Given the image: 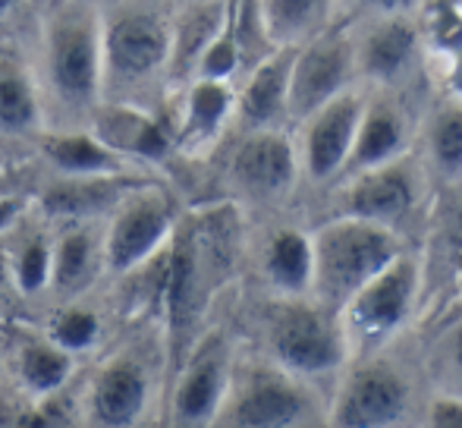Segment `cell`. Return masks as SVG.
<instances>
[{"mask_svg": "<svg viewBox=\"0 0 462 428\" xmlns=\"http://www.w3.org/2000/svg\"><path fill=\"white\" fill-rule=\"evenodd\" d=\"M42 129L86 126L101 105V4L57 0L42 10L35 63Z\"/></svg>", "mask_w": 462, "mask_h": 428, "instance_id": "1", "label": "cell"}, {"mask_svg": "<svg viewBox=\"0 0 462 428\" xmlns=\"http://www.w3.org/2000/svg\"><path fill=\"white\" fill-rule=\"evenodd\" d=\"M171 32L173 10L164 0L101 4V101L148 105V88L167 82Z\"/></svg>", "mask_w": 462, "mask_h": 428, "instance_id": "2", "label": "cell"}, {"mask_svg": "<svg viewBox=\"0 0 462 428\" xmlns=\"http://www.w3.org/2000/svg\"><path fill=\"white\" fill-rule=\"evenodd\" d=\"M396 256V237L381 220L359 214L330 220L311 237V290L324 306H343Z\"/></svg>", "mask_w": 462, "mask_h": 428, "instance_id": "3", "label": "cell"}, {"mask_svg": "<svg viewBox=\"0 0 462 428\" xmlns=\"http://www.w3.org/2000/svg\"><path fill=\"white\" fill-rule=\"evenodd\" d=\"M171 192L154 183L129 186L101 220L104 274L120 277L161 252L177 227Z\"/></svg>", "mask_w": 462, "mask_h": 428, "instance_id": "4", "label": "cell"}, {"mask_svg": "<svg viewBox=\"0 0 462 428\" xmlns=\"http://www.w3.org/2000/svg\"><path fill=\"white\" fill-rule=\"evenodd\" d=\"M309 416V397L296 375L264 362H233L226 394L214 425L233 428H286Z\"/></svg>", "mask_w": 462, "mask_h": 428, "instance_id": "5", "label": "cell"}, {"mask_svg": "<svg viewBox=\"0 0 462 428\" xmlns=\"http://www.w3.org/2000/svg\"><path fill=\"white\" fill-rule=\"evenodd\" d=\"M415 284H419V271H415L412 258L396 256L390 265H383L340 306L343 343H353L362 353L381 347L406 321L415 300Z\"/></svg>", "mask_w": 462, "mask_h": 428, "instance_id": "6", "label": "cell"}, {"mask_svg": "<svg viewBox=\"0 0 462 428\" xmlns=\"http://www.w3.org/2000/svg\"><path fill=\"white\" fill-rule=\"evenodd\" d=\"M152 406V368L139 353H110L88 375L76 404V419L97 428L139 425Z\"/></svg>", "mask_w": 462, "mask_h": 428, "instance_id": "7", "label": "cell"}, {"mask_svg": "<svg viewBox=\"0 0 462 428\" xmlns=\"http://www.w3.org/2000/svg\"><path fill=\"white\" fill-rule=\"evenodd\" d=\"M268 347L274 362L296 378L334 372L343 362L346 343L343 330L328 319L324 309L290 302L280 306L268 321Z\"/></svg>", "mask_w": 462, "mask_h": 428, "instance_id": "8", "label": "cell"}, {"mask_svg": "<svg viewBox=\"0 0 462 428\" xmlns=\"http://www.w3.org/2000/svg\"><path fill=\"white\" fill-rule=\"evenodd\" d=\"M233 356L224 337H199L173 368V385L167 394V416L173 425H214L220 400L230 381Z\"/></svg>", "mask_w": 462, "mask_h": 428, "instance_id": "9", "label": "cell"}, {"mask_svg": "<svg viewBox=\"0 0 462 428\" xmlns=\"http://www.w3.org/2000/svg\"><path fill=\"white\" fill-rule=\"evenodd\" d=\"M356 67L353 44L343 35L311 38L305 48H296L286 88V116L309 120L324 101L340 95Z\"/></svg>", "mask_w": 462, "mask_h": 428, "instance_id": "10", "label": "cell"}, {"mask_svg": "<svg viewBox=\"0 0 462 428\" xmlns=\"http://www.w3.org/2000/svg\"><path fill=\"white\" fill-rule=\"evenodd\" d=\"M88 129L129 164H164L173 152V126H167L154 107L133 101H101L86 123Z\"/></svg>", "mask_w": 462, "mask_h": 428, "instance_id": "11", "label": "cell"}, {"mask_svg": "<svg viewBox=\"0 0 462 428\" xmlns=\"http://www.w3.org/2000/svg\"><path fill=\"white\" fill-rule=\"evenodd\" d=\"M409 406V387L393 368L368 366L356 368L340 385L330 410V423L346 428H381L393 425L406 416Z\"/></svg>", "mask_w": 462, "mask_h": 428, "instance_id": "12", "label": "cell"}, {"mask_svg": "<svg viewBox=\"0 0 462 428\" xmlns=\"http://www.w3.org/2000/svg\"><path fill=\"white\" fill-rule=\"evenodd\" d=\"M104 220V218H101ZM101 220H67L51 239V281L48 296L57 302L88 296L104 277Z\"/></svg>", "mask_w": 462, "mask_h": 428, "instance_id": "13", "label": "cell"}, {"mask_svg": "<svg viewBox=\"0 0 462 428\" xmlns=\"http://www.w3.org/2000/svg\"><path fill=\"white\" fill-rule=\"evenodd\" d=\"M362 95L343 88L330 101H324L305 123V145H302V164L311 180H328L337 171L346 167L349 148H353L356 129L362 116Z\"/></svg>", "mask_w": 462, "mask_h": 428, "instance_id": "14", "label": "cell"}, {"mask_svg": "<svg viewBox=\"0 0 462 428\" xmlns=\"http://www.w3.org/2000/svg\"><path fill=\"white\" fill-rule=\"evenodd\" d=\"M296 148L280 129H252L230 161V177L239 190L258 199H277L296 180Z\"/></svg>", "mask_w": 462, "mask_h": 428, "instance_id": "15", "label": "cell"}, {"mask_svg": "<svg viewBox=\"0 0 462 428\" xmlns=\"http://www.w3.org/2000/svg\"><path fill=\"white\" fill-rule=\"evenodd\" d=\"M236 110V92L224 79H189L173 123V142L183 152H205Z\"/></svg>", "mask_w": 462, "mask_h": 428, "instance_id": "16", "label": "cell"}, {"mask_svg": "<svg viewBox=\"0 0 462 428\" xmlns=\"http://www.w3.org/2000/svg\"><path fill=\"white\" fill-rule=\"evenodd\" d=\"M38 152L60 177H123L133 171V164L110 152L88 126L42 129Z\"/></svg>", "mask_w": 462, "mask_h": 428, "instance_id": "17", "label": "cell"}, {"mask_svg": "<svg viewBox=\"0 0 462 428\" xmlns=\"http://www.w3.org/2000/svg\"><path fill=\"white\" fill-rule=\"evenodd\" d=\"M126 173L123 177H60L35 199V209L51 224L67 220H101L116 205V199L129 190Z\"/></svg>", "mask_w": 462, "mask_h": 428, "instance_id": "18", "label": "cell"}, {"mask_svg": "<svg viewBox=\"0 0 462 428\" xmlns=\"http://www.w3.org/2000/svg\"><path fill=\"white\" fill-rule=\"evenodd\" d=\"M412 196L415 183L409 167L402 161L390 158L383 164L359 171V180L349 190V214L390 224L393 218H402L412 209Z\"/></svg>", "mask_w": 462, "mask_h": 428, "instance_id": "19", "label": "cell"}, {"mask_svg": "<svg viewBox=\"0 0 462 428\" xmlns=\"http://www.w3.org/2000/svg\"><path fill=\"white\" fill-rule=\"evenodd\" d=\"M230 0H195V4L173 10L171 32V63H167V82H186L195 76L199 57L211 44L226 19Z\"/></svg>", "mask_w": 462, "mask_h": 428, "instance_id": "20", "label": "cell"}, {"mask_svg": "<svg viewBox=\"0 0 462 428\" xmlns=\"http://www.w3.org/2000/svg\"><path fill=\"white\" fill-rule=\"evenodd\" d=\"M292 54H296V48H274L268 57H262L245 79L243 92L236 95V110L249 129L274 126L280 116H286Z\"/></svg>", "mask_w": 462, "mask_h": 428, "instance_id": "21", "label": "cell"}, {"mask_svg": "<svg viewBox=\"0 0 462 428\" xmlns=\"http://www.w3.org/2000/svg\"><path fill=\"white\" fill-rule=\"evenodd\" d=\"M73 362L76 356L57 347L48 334H29L19 340L16 353H13V375L25 397L44 400L57 391H67L76 368Z\"/></svg>", "mask_w": 462, "mask_h": 428, "instance_id": "22", "label": "cell"}, {"mask_svg": "<svg viewBox=\"0 0 462 428\" xmlns=\"http://www.w3.org/2000/svg\"><path fill=\"white\" fill-rule=\"evenodd\" d=\"M415 29L400 13H390L387 19L371 25L359 44H353V57L359 70L371 79H396L409 67L415 54Z\"/></svg>", "mask_w": 462, "mask_h": 428, "instance_id": "23", "label": "cell"}, {"mask_svg": "<svg viewBox=\"0 0 462 428\" xmlns=\"http://www.w3.org/2000/svg\"><path fill=\"white\" fill-rule=\"evenodd\" d=\"M402 139H406V126H402L400 110L390 105V101H374V105L362 107L359 129H356L346 167H353L359 173L365 167L383 164V161L400 154Z\"/></svg>", "mask_w": 462, "mask_h": 428, "instance_id": "24", "label": "cell"}, {"mask_svg": "<svg viewBox=\"0 0 462 428\" xmlns=\"http://www.w3.org/2000/svg\"><path fill=\"white\" fill-rule=\"evenodd\" d=\"M42 101L32 70L0 57V133H42Z\"/></svg>", "mask_w": 462, "mask_h": 428, "instance_id": "25", "label": "cell"}, {"mask_svg": "<svg viewBox=\"0 0 462 428\" xmlns=\"http://www.w3.org/2000/svg\"><path fill=\"white\" fill-rule=\"evenodd\" d=\"M264 277L286 296L311 290V237L299 230H277L264 249Z\"/></svg>", "mask_w": 462, "mask_h": 428, "instance_id": "26", "label": "cell"}, {"mask_svg": "<svg viewBox=\"0 0 462 428\" xmlns=\"http://www.w3.org/2000/svg\"><path fill=\"white\" fill-rule=\"evenodd\" d=\"M262 32L274 48H296L318 29L328 0H255Z\"/></svg>", "mask_w": 462, "mask_h": 428, "instance_id": "27", "label": "cell"}, {"mask_svg": "<svg viewBox=\"0 0 462 428\" xmlns=\"http://www.w3.org/2000/svg\"><path fill=\"white\" fill-rule=\"evenodd\" d=\"M44 334H48L57 347L67 349V353L82 356V353H92L97 343H101L104 319L95 306H88L86 296H76V300L57 302Z\"/></svg>", "mask_w": 462, "mask_h": 428, "instance_id": "28", "label": "cell"}, {"mask_svg": "<svg viewBox=\"0 0 462 428\" xmlns=\"http://www.w3.org/2000/svg\"><path fill=\"white\" fill-rule=\"evenodd\" d=\"M51 239L54 233L32 230L13 246L10 252H4L6 258V274H10V287L19 296H44L51 281Z\"/></svg>", "mask_w": 462, "mask_h": 428, "instance_id": "29", "label": "cell"}, {"mask_svg": "<svg viewBox=\"0 0 462 428\" xmlns=\"http://www.w3.org/2000/svg\"><path fill=\"white\" fill-rule=\"evenodd\" d=\"M243 54H239V42L236 32H233V0L226 6V19L220 25V32L211 38V44L205 48V54L199 57V67H195L192 79H224L230 82L236 76Z\"/></svg>", "mask_w": 462, "mask_h": 428, "instance_id": "30", "label": "cell"}, {"mask_svg": "<svg viewBox=\"0 0 462 428\" xmlns=\"http://www.w3.org/2000/svg\"><path fill=\"white\" fill-rule=\"evenodd\" d=\"M431 154L444 173H462V101H450L431 120Z\"/></svg>", "mask_w": 462, "mask_h": 428, "instance_id": "31", "label": "cell"}, {"mask_svg": "<svg viewBox=\"0 0 462 428\" xmlns=\"http://www.w3.org/2000/svg\"><path fill=\"white\" fill-rule=\"evenodd\" d=\"M428 423L440 428H462V397H457V394L438 397L428 410Z\"/></svg>", "mask_w": 462, "mask_h": 428, "instance_id": "32", "label": "cell"}, {"mask_svg": "<svg viewBox=\"0 0 462 428\" xmlns=\"http://www.w3.org/2000/svg\"><path fill=\"white\" fill-rule=\"evenodd\" d=\"M444 366L450 368L453 381H457L459 391H453L457 397H462V321L453 324V330L444 340Z\"/></svg>", "mask_w": 462, "mask_h": 428, "instance_id": "33", "label": "cell"}, {"mask_svg": "<svg viewBox=\"0 0 462 428\" xmlns=\"http://www.w3.org/2000/svg\"><path fill=\"white\" fill-rule=\"evenodd\" d=\"M25 209H29V202H25L23 196L0 199V233H10L13 224L25 218Z\"/></svg>", "mask_w": 462, "mask_h": 428, "instance_id": "34", "label": "cell"}, {"mask_svg": "<svg viewBox=\"0 0 462 428\" xmlns=\"http://www.w3.org/2000/svg\"><path fill=\"white\" fill-rule=\"evenodd\" d=\"M362 4L374 6V10H383V13H402L415 4V0H362Z\"/></svg>", "mask_w": 462, "mask_h": 428, "instance_id": "35", "label": "cell"}, {"mask_svg": "<svg viewBox=\"0 0 462 428\" xmlns=\"http://www.w3.org/2000/svg\"><path fill=\"white\" fill-rule=\"evenodd\" d=\"M25 4H32V0H0V25H4L10 16H16Z\"/></svg>", "mask_w": 462, "mask_h": 428, "instance_id": "36", "label": "cell"}, {"mask_svg": "<svg viewBox=\"0 0 462 428\" xmlns=\"http://www.w3.org/2000/svg\"><path fill=\"white\" fill-rule=\"evenodd\" d=\"M453 88L462 95V51H459V57H457V67H453Z\"/></svg>", "mask_w": 462, "mask_h": 428, "instance_id": "37", "label": "cell"}, {"mask_svg": "<svg viewBox=\"0 0 462 428\" xmlns=\"http://www.w3.org/2000/svg\"><path fill=\"white\" fill-rule=\"evenodd\" d=\"M51 4H57V0H32V6H42V10H48Z\"/></svg>", "mask_w": 462, "mask_h": 428, "instance_id": "38", "label": "cell"}, {"mask_svg": "<svg viewBox=\"0 0 462 428\" xmlns=\"http://www.w3.org/2000/svg\"><path fill=\"white\" fill-rule=\"evenodd\" d=\"M0 372H4V359H0Z\"/></svg>", "mask_w": 462, "mask_h": 428, "instance_id": "39", "label": "cell"}, {"mask_svg": "<svg viewBox=\"0 0 462 428\" xmlns=\"http://www.w3.org/2000/svg\"><path fill=\"white\" fill-rule=\"evenodd\" d=\"M459 284H462V268H459Z\"/></svg>", "mask_w": 462, "mask_h": 428, "instance_id": "40", "label": "cell"}]
</instances>
